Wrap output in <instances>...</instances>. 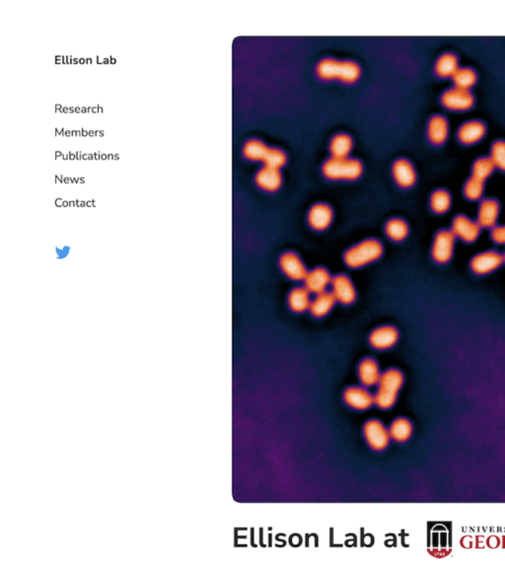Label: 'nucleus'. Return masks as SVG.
I'll return each mask as SVG.
<instances>
[{
	"mask_svg": "<svg viewBox=\"0 0 505 568\" xmlns=\"http://www.w3.org/2000/svg\"><path fill=\"white\" fill-rule=\"evenodd\" d=\"M336 303L337 300L333 297L332 292L325 291L315 295L312 299L309 311L313 317L324 318L333 310Z\"/></svg>",
	"mask_w": 505,
	"mask_h": 568,
	"instance_id": "b1692460",
	"label": "nucleus"
},
{
	"mask_svg": "<svg viewBox=\"0 0 505 568\" xmlns=\"http://www.w3.org/2000/svg\"><path fill=\"white\" fill-rule=\"evenodd\" d=\"M361 67L358 62L349 59L323 57L315 66V74L320 80L330 82L339 81L344 84H354L360 78Z\"/></svg>",
	"mask_w": 505,
	"mask_h": 568,
	"instance_id": "f257e3e1",
	"label": "nucleus"
},
{
	"mask_svg": "<svg viewBox=\"0 0 505 568\" xmlns=\"http://www.w3.org/2000/svg\"><path fill=\"white\" fill-rule=\"evenodd\" d=\"M358 374L361 385L365 388H369L378 384L382 373L377 361L371 357H367L359 363Z\"/></svg>",
	"mask_w": 505,
	"mask_h": 568,
	"instance_id": "a211bd4d",
	"label": "nucleus"
},
{
	"mask_svg": "<svg viewBox=\"0 0 505 568\" xmlns=\"http://www.w3.org/2000/svg\"><path fill=\"white\" fill-rule=\"evenodd\" d=\"M455 240V235L451 230L437 232L433 241L432 259L439 264L448 263L453 256Z\"/></svg>",
	"mask_w": 505,
	"mask_h": 568,
	"instance_id": "423d86ee",
	"label": "nucleus"
},
{
	"mask_svg": "<svg viewBox=\"0 0 505 568\" xmlns=\"http://www.w3.org/2000/svg\"><path fill=\"white\" fill-rule=\"evenodd\" d=\"M492 239L497 244L505 245V225L493 227L492 229Z\"/></svg>",
	"mask_w": 505,
	"mask_h": 568,
	"instance_id": "f704fd0d",
	"label": "nucleus"
},
{
	"mask_svg": "<svg viewBox=\"0 0 505 568\" xmlns=\"http://www.w3.org/2000/svg\"><path fill=\"white\" fill-rule=\"evenodd\" d=\"M333 208L327 203H316L310 208L307 213L308 225L315 231L327 230L333 223Z\"/></svg>",
	"mask_w": 505,
	"mask_h": 568,
	"instance_id": "9b49d317",
	"label": "nucleus"
},
{
	"mask_svg": "<svg viewBox=\"0 0 505 568\" xmlns=\"http://www.w3.org/2000/svg\"><path fill=\"white\" fill-rule=\"evenodd\" d=\"M321 172L327 180L347 181L353 182L362 176L365 166L360 160L356 158L327 159L321 167Z\"/></svg>",
	"mask_w": 505,
	"mask_h": 568,
	"instance_id": "20e7f679",
	"label": "nucleus"
},
{
	"mask_svg": "<svg viewBox=\"0 0 505 568\" xmlns=\"http://www.w3.org/2000/svg\"><path fill=\"white\" fill-rule=\"evenodd\" d=\"M484 189H485V182L471 176V178L465 184L464 194L466 198L470 199V201H477L483 196Z\"/></svg>",
	"mask_w": 505,
	"mask_h": 568,
	"instance_id": "473e14b6",
	"label": "nucleus"
},
{
	"mask_svg": "<svg viewBox=\"0 0 505 568\" xmlns=\"http://www.w3.org/2000/svg\"><path fill=\"white\" fill-rule=\"evenodd\" d=\"M481 229L478 222L472 221L465 215H457L453 220L451 231L456 238L461 239L464 242L472 243L478 239Z\"/></svg>",
	"mask_w": 505,
	"mask_h": 568,
	"instance_id": "dca6fc26",
	"label": "nucleus"
},
{
	"mask_svg": "<svg viewBox=\"0 0 505 568\" xmlns=\"http://www.w3.org/2000/svg\"><path fill=\"white\" fill-rule=\"evenodd\" d=\"M287 163V155L284 150L277 147H272L270 146L265 160H264L263 165L272 167V168L279 169L284 168Z\"/></svg>",
	"mask_w": 505,
	"mask_h": 568,
	"instance_id": "2f4dec72",
	"label": "nucleus"
},
{
	"mask_svg": "<svg viewBox=\"0 0 505 568\" xmlns=\"http://www.w3.org/2000/svg\"><path fill=\"white\" fill-rule=\"evenodd\" d=\"M392 176L396 184L403 189H409L416 182V172L407 159L399 158L392 165Z\"/></svg>",
	"mask_w": 505,
	"mask_h": 568,
	"instance_id": "f3484780",
	"label": "nucleus"
},
{
	"mask_svg": "<svg viewBox=\"0 0 505 568\" xmlns=\"http://www.w3.org/2000/svg\"><path fill=\"white\" fill-rule=\"evenodd\" d=\"M383 253V245L379 240L366 239L347 250L344 254V263L349 268L358 270L378 261Z\"/></svg>",
	"mask_w": 505,
	"mask_h": 568,
	"instance_id": "7ed1b4c3",
	"label": "nucleus"
},
{
	"mask_svg": "<svg viewBox=\"0 0 505 568\" xmlns=\"http://www.w3.org/2000/svg\"><path fill=\"white\" fill-rule=\"evenodd\" d=\"M495 169V166L493 165L490 157H481V158L477 159L472 164V176L486 182V178L492 175Z\"/></svg>",
	"mask_w": 505,
	"mask_h": 568,
	"instance_id": "7c9ffc66",
	"label": "nucleus"
},
{
	"mask_svg": "<svg viewBox=\"0 0 505 568\" xmlns=\"http://www.w3.org/2000/svg\"><path fill=\"white\" fill-rule=\"evenodd\" d=\"M499 215V203L495 199H486L479 205L478 222L481 228H493Z\"/></svg>",
	"mask_w": 505,
	"mask_h": 568,
	"instance_id": "6ab92c4d",
	"label": "nucleus"
},
{
	"mask_svg": "<svg viewBox=\"0 0 505 568\" xmlns=\"http://www.w3.org/2000/svg\"><path fill=\"white\" fill-rule=\"evenodd\" d=\"M270 149V146L257 138H251L244 143L242 147V155L245 159L252 162L263 163Z\"/></svg>",
	"mask_w": 505,
	"mask_h": 568,
	"instance_id": "393cba45",
	"label": "nucleus"
},
{
	"mask_svg": "<svg viewBox=\"0 0 505 568\" xmlns=\"http://www.w3.org/2000/svg\"><path fill=\"white\" fill-rule=\"evenodd\" d=\"M353 148L354 139L347 134H335L329 143V152L333 158H349Z\"/></svg>",
	"mask_w": 505,
	"mask_h": 568,
	"instance_id": "412c9836",
	"label": "nucleus"
},
{
	"mask_svg": "<svg viewBox=\"0 0 505 568\" xmlns=\"http://www.w3.org/2000/svg\"><path fill=\"white\" fill-rule=\"evenodd\" d=\"M404 384V375L400 370L388 369L384 371L380 377L376 394L374 395V405L381 410H389L397 402L398 394Z\"/></svg>",
	"mask_w": 505,
	"mask_h": 568,
	"instance_id": "f03ea898",
	"label": "nucleus"
},
{
	"mask_svg": "<svg viewBox=\"0 0 505 568\" xmlns=\"http://www.w3.org/2000/svg\"><path fill=\"white\" fill-rule=\"evenodd\" d=\"M486 131L484 122L479 120H469L459 129L458 138L463 145H474L485 136Z\"/></svg>",
	"mask_w": 505,
	"mask_h": 568,
	"instance_id": "aec40b11",
	"label": "nucleus"
},
{
	"mask_svg": "<svg viewBox=\"0 0 505 568\" xmlns=\"http://www.w3.org/2000/svg\"><path fill=\"white\" fill-rule=\"evenodd\" d=\"M311 293L303 286L294 287L287 296V304L289 309L294 313H303L309 311L311 305Z\"/></svg>",
	"mask_w": 505,
	"mask_h": 568,
	"instance_id": "5701e85b",
	"label": "nucleus"
},
{
	"mask_svg": "<svg viewBox=\"0 0 505 568\" xmlns=\"http://www.w3.org/2000/svg\"><path fill=\"white\" fill-rule=\"evenodd\" d=\"M409 225L405 220L392 219L388 220L385 224V234L387 237L394 242H402L409 235Z\"/></svg>",
	"mask_w": 505,
	"mask_h": 568,
	"instance_id": "cd10ccee",
	"label": "nucleus"
},
{
	"mask_svg": "<svg viewBox=\"0 0 505 568\" xmlns=\"http://www.w3.org/2000/svg\"><path fill=\"white\" fill-rule=\"evenodd\" d=\"M490 160L495 168L505 171V141H495L490 148Z\"/></svg>",
	"mask_w": 505,
	"mask_h": 568,
	"instance_id": "72a5a7b5",
	"label": "nucleus"
},
{
	"mask_svg": "<svg viewBox=\"0 0 505 568\" xmlns=\"http://www.w3.org/2000/svg\"><path fill=\"white\" fill-rule=\"evenodd\" d=\"M451 206V196L444 190H437L430 196V208L435 213H446Z\"/></svg>",
	"mask_w": 505,
	"mask_h": 568,
	"instance_id": "c756f323",
	"label": "nucleus"
},
{
	"mask_svg": "<svg viewBox=\"0 0 505 568\" xmlns=\"http://www.w3.org/2000/svg\"><path fill=\"white\" fill-rule=\"evenodd\" d=\"M449 134V125L442 116H433L428 124V138L434 145L446 143Z\"/></svg>",
	"mask_w": 505,
	"mask_h": 568,
	"instance_id": "4be33fe9",
	"label": "nucleus"
},
{
	"mask_svg": "<svg viewBox=\"0 0 505 568\" xmlns=\"http://www.w3.org/2000/svg\"><path fill=\"white\" fill-rule=\"evenodd\" d=\"M504 263V255L495 251H488L476 255L472 259L470 266L476 275H484L493 273Z\"/></svg>",
	"mask_w": 505,
	"mask_h": 568,
	"instance_id": "f8f14e48",
	"label": "nucleus"
},
{
	"mask_svg": "<svg viewBox=\"0 0 505 568\" xmlns=\"http://www.w3.org/2000/svg\"><path fill=\"white\" fill-rule=\"evenodd\" d=\"M389 434L391 439L398 443H405L411 438L412 434V424L409 419L399 417L391 423L389 428Z\"/></svg>",
	"mask_w": 505,
	"mask_h": 568,
	"instance_id": "bb28decb",
	"label": "nucleus"
},
{
	"mask_svg": "<svg viewBox=\"0 0 505 568\" xmlns=\"http://www.w3.org/2000/svg\"><path fill=\"white\" fill-rule=\"evenodd\" d=\"M459 68L460 67H459L457 57L450 53L440 55L434 66L435 73L442 78L453 77Z\"/></svg>",
	"mask_w": 505,
	"mask_h": 568,
	"instance_id": "a878e982",
	"label": "nucleus"
},
{
	"mask_svg": "<svg viewBox=\"0 0 505 568\" xmlns=\"http://www.w3.org/2000/svg\"><path fill=\"white\" fill-rule=\"evenodd\" d=\"M453 83L455 86L460 88V89L470 90L475 84H476L477 74L469 67H462L459 68L456 73L454 74Z\"/></svg>",
	"mask_w": 505,
	"mask_h": 568,
	"instance_id": "c85d7f7f",
	"label": "nucleus"
},
{
	"mask_svg": "<svg viewBox=\"0 0 505 568\" xmlns=\"http://www.w3.org/2000/svg\"><path fill=\"white\" fill-rule=\"evenodd\" d=\"M344 402L356 410H366L374 405V395L365 387H349L342 395Z\"/></svg>",
	"mask_w": 505,
	"mask_h": 568,
	"instance_id": "2eb2a0df",
	"label": "nucleus"
},
{
	"mask_svg": "<svg viewBox=\"0 0 505 568\" xmlns=\"http://www.w3.org/2000/svg\"><path fill=\"white\" fill-rule=\"evenodd\" d=\"M333 277L331 275L330 271L326 270L325 268H315L312 271H308L307 275L304 280H303V285L306 287L308 291L313 295L323 293V292L328 291L329 287L332 284Z\"/></svg>",
	"mask_w": 505,
	"mask_h": 568,
	"instance_id": "ddd939ff",
	"label": "nucleus"
},
{
	"mask_svg": "<svg viewBox=\"0 0 505 568\" xmlns=\"http://www.w3.org/2000/svg\"><path fill=\"white\" fill-rule=\"evenodd\" d=\"M474 96L470 90L460 89V88L453 87L446 90L442 94V105L449 110L467 111L474 105Z\"/></svg>",
	"mask_w": 505,
	"mask_h": 568,
	"instance_id": "6e6552de",
	"label": "nucleus"
},
{
	"mask_svg": "<svg viewBox=\"0 0 505 568\" xmlns=\"http://www.w3.org/2000/svg\"><path fill=\"white\" fill-rule=\"evenodd\" d=\"M363 435L368 446L373 451H384L390 443L389 430L378 419H370L363 426Z\"/></svg>",
	"mask_w": 505,
	"mask_h": 568,
	"instance_id": "39448f33",
	"label": "nucleus"
},
{
	"mask_svg": "<svg viewBox=\"0 0 505 568\" xmlns=\"http://www.w3.org/2000/svg\"><path fill=\"white\" fill-rule=\"evenodd\" d=\"M331 292L337 302L342 305L353 304L356 300V289L351 278L346 275L333 277Z\"/></svg>",
	"mask_w": 505,
	"mask_h": 568,
	"instance_id": "1a4fd4ad",
	"label": "nucleus"
},
{
	"mask_svg": "<svg viewBox=\"0 0 505 568\" xmlns=\"http://www.w3.org/2000/svg\"><path fill=\"white\" fill-rule=\"evenodd\" d=\"M504 262H505V253L504 254Z\"/></svg>",
	"mask_w": 505,
	"mask_h": 568,
	"instance_id": "c9c22d12",
	"label": "nucleus"
},
{
	"mask_svg": "<svg viewBox=\"0 0 505 568\" xmlns=\"http://www.w3.org/2000/svg\"><path fill=\"white\" fill-rule=\"evenodd\" d=\"M282 170L263 165L257 171L255 175V183L261 191L275 192L279 191L282 185Z\"/></svg>",
	"mask_w": 505,
	"mask_h": 568,
	"instance_id": "4468645a",
	"label": "nucleus"
},
{
	"mask_svg": "<svg viewBox=\"0 0 505 568\" xmlns=\"http://www.w3.org/2000/svg\"><path fill=\"white\" fill-rule=\"evenodd\" d=\"M279 266L287 278L293 282H303L308 270L302 259L294 252H286L279 257Z\"/></svg>",
	"mask_w": 505,
	"mask_h": 568,
	"instance_id": "0eeeda50",
	"label": "nucleus"
},
{
	"mask_svg": "<svg viewBox=\"0 0 505 568\" xmlns=\"http://www.w3.org/2000/svg\"><path fill=\"white\" fill-rule=\"evenodd\" d=\"M399 331L390 324L378 327L370 333L368 342L374 349L386 350L392 349L399 340Z\"/></svg>",
	"mask_w": 505,
	"mask_h": 568,
	"instance_id": "9d476101",
	"label": "nucleus"
}]
</instances>
